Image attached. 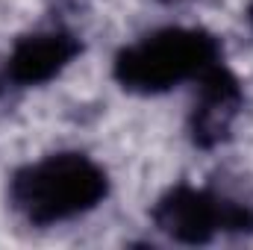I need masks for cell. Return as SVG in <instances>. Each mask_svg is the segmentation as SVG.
Here are the masks:
<instances>
[{
  "instance_id": "cell-4",
  "label": "cell",
  "mask_w": 253,
  "mask_h": 250,
  "mask_svg": "<svg viewBox=\"0 0 253 250\" xmlns=\"http://www.w3.org/2000/svg\"><path fill=\"white\" fill-rule=\"evenodd\" d=\"M194 83L197 100L189 115V138L200 150H215L230 138L239 112L245 109V88L224 62L203 71Z\"/></svg>"
},
{
  "instance_id": "cell-5",
  "label": "cell",
  "mask_w": 253,
  "mask_h": 250,
  "mask_svg": "<svg viewBox=\"0 0 253 250\" xmlns=\"http://www.w3.org/2000/svg\"><path fill=\"white\" fill-rule=\"evenodd\" d=\"M83 53V42L65 30H42L21 36L3 65V85L36 88L59 77Z\"/></svg>"
},
{
  "instance_id": "cell-2",
  "label": "cell",
  "mask_w": 253,
  "mask_h": 250,
  "mask_svg": "<svg viewBox=\"0 0 253 250\" xmlns=\"http://www.w3.org/2000/svg\"><path fill=\"white\" fill-rule=\"evenodd\" d=\"M221 42L197 27H165L124 47L112 77L129 94H165L221 62Z\"/></svg>"
},
{
  "instance_id": "cell-7",
  "label": "cell",
  "mask_w": 253,
  "mask_h": 250,
  "mask_svg": "<svg viewBox=\"0 0 253 250\" xmlns=\"http://www.w3.org/2000/svg\"><path fill=\"white\" fill-rule=\"evenodd\" d=\"M248 24H251V27H253V3H251V6H248Z\"/></svg>"
},
{
  "instance_id": "cell-6",
  "label": "cell",
  "mask_w": 253,
  "mask_h": 250,
  "mask_svg": "<svg viewBox=\"0 0 253 250\" xmlns=\"http://www.w3.org/2000/svg\"><path fill=\"white\" fill-rule=\"evenodd\" d=\"M159 3H165V6H177V3H186V0H159Z\"/></svg>"
},
{
  "instance_id": "cell-1",
  "label": "cell",
  "mask_w": 253,
  "mask_h": 250,
  "mask_svg": "<svg viewBox=\"0 0 253 250\" xmlns=\"http://www.w3.org/2000/svg\"><path fill=\"white\" fill-rule=\"evenodd\" d=\"M109 194L106 171L85 153L65 150L24 165L9 180L12 209L33 227H53L97 209Z\"/></svg>"
},
{
  "instance_id": "cell-3",
  "label": "cell",
  "mask_w": 253,
  "mask_h": 250,
  "mask_svg": "<svg viewBox=\"0 0 253 250\" xmlns=\"http://www.w3.org/2000/svg\"><path fill=\"white\" fill-rule=\"evenodd\" d=\"M153 227L177 245H209L218 233H253V206L212 188L174 186L150 209Z\"/></svg>"
}]
</instances>
